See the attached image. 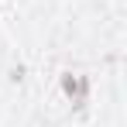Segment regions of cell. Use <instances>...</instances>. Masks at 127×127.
I'll return each mask as SVG.
<instances>
[{"instance_id":"cell-1","label":"cell","mask_w":127,"mask_h":127,"mask_svg":"<svg viewBox=\"0 0 127 127\" xmlns=\"http://www.w3.org/2000/svg\"><path fill=\"white\" fill-rule=\"evenodd\" d=\"M62 89H65V96H69L76 106H83V103H86V96H89V83H86V76L62 72Z\"/></svg>"}]
</instances>
